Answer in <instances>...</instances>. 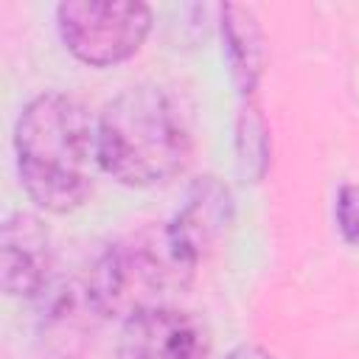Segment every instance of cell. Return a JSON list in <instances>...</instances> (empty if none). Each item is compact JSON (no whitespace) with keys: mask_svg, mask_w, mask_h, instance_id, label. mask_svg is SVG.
Listing matches in <instances>:
<instances>
[{"mask_svg":"<svg viewBox=\"0 0 359 359\" xmlns=\"http://www.w3.org/2000/svg\"><path fill=\"white\" fill-rule=\"evenodd\" d=\"M67 50L95 67L129 59L151 28V11L129 0H70L56 8Z\"/></svg>","mask_w":359,"mask_h":359,"instance_id":"cell-4","label":"cell"},{"mask_svg":"<svg viewBox=\"0 0 359 359\" xmlns=\"http://www.w3.org/2000/svg\"><path fill=\"white\" fill-rule=\"evenodd\" d=\"M194 266L196 261L174 238L171 227H151L104 252L90 272L87 300L107 317H132L143 309L163 306L160 297L182 289Z\"/></svg>","mask_w":359,"mask_h":359,"instance_id":"cell-3","label":"cell"},{"mask_svg":"<svg viewBox=\"0 0 359 359\" xmlns=\"http://www.w3.org/2000/svg\"><path fill=\"white\" fill-rule=\"evenodd\" d=\"M118 359H208V337L191 314L154 306L126 317Z\"/></svg>","mask_w":359,"mask_h":359,"instance_id":"cell-5","label":"cell"},{"mask_svg":"<svg viewBox=\"0 0 359 359\" xmlns=\"http://www.w3.org/2000/svg\"><path fill=\"white\" fill-rule=\"evenodd\" d=\"M188 154V115L160 87H132L98 118V163L123 185L165 182L185 168Z\"/></svg>","mask_w":359,"mask_h":359,"instance_id":"cell-2","label":"cell"},{"mask_svg":"<svg viewBox=\"0 0 359 359\" xmlns=\"http://www.w3.org/2000/svg\"><path fill=\"white\" fill-rule=\"evenodd\" d=\"M224 359H272L269 353H264L261 348H252V345H241L236 351H230Z\"/></svg>","mask_w":359,"mask_h":359,"instance_id":"cell-10","label":"cell"},{"mask_svg":"<svg viewBox=\"0 0 359 359\" xmlns=\"http://www.w3.org/2000/svg\"><path fill=\"white\" fill-rule=\"evenodd\" d=\"M50 266L48 230L31 213H14L3 224V289L31 297L42 289Z\"/></svg>","mask_w":359,"mask_h":359,"instance_id":"cell-6","label":"cell"},{"mask_svg":"<svg viewBox=\"0 0 359 359\" xmlns=\"http://www.w3.org/2000/svg\"><path fill=\"white\" fill-rule=\"evenodd\" d=\"M17 171L28 196L50 210H76L93 191L98 126L81 101L59 93L34 98L14 132Z\"/></svg>","mask_w":359,"mask_h":359,"instance_id":"cell-1","label":"cell"},{"mask_svg":"<svg viewBox=\"0 0 359 359\" xmlns=\"http://www.w3.org/2000/svg\"><path fill=\"white\" fill-rule=\"evenodd\" d=\"M337 224L351 244H359V185H345L337 196Z\"/></svg>","mask_w":359,"mask_h":359,"instance_id":"cell-9","label":"cell"},{"mask_svg":"<svg viewBox=\"0 0 359 359\" xmlns=\"http://www.w3.org/2000/svg\"><path fill=\"white\" fill-rule=\"evenodd\" d=\"M222 31H224V48H227L230 70H233L236 81L241 84V93H250L258 73H261V53H264L258 22L252 20V14L247 8L227 6L224 20H222Z\"/></svg>","mask_w":359,"mask_h":359,"instance_id":"cell-8","label":"cell"},{"mask_svg":"<svg viewBox=\"0 0 359 359\" xmlns=\"http://www.w3.org/2000/svg\"><path fill=\"white\" fill-rule=\"evenodd\" d=\"M227 222H230V194L219 182L205 180L191 191L188 205L177 213V219L168 227L174 238L188 250V255L199 261V255L222 236Z\"/></svg>","mask_w":359,"mask_h":359,"instance_id":"cell-7","label":"cell"}]
</instances>
